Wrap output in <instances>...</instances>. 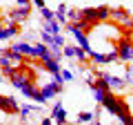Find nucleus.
<instances>
[{
	"instance_id": "f257e3e1",
	"label": "nucleus",
	"mask_w": 133,
	"mask_h": 125,
	"mask_svg": "<svg viewBox=\"0 0 133 125\" xmlns=\"http://www.w3.org/2000/svg\"><path fill=\"white\" fill-rule=\"evenodd\" d=\"M115 47H118V58L120 62H133V40L129 34H122L120 36V40L115 43Z\"/></svg>"
},
{
	"instance_id": "f03ea898",
	"label": "nucleus",
	"mask_w": 133,
	"mask_h": 125,
	"mask_svg": "<svg viewBox=\"0 0 133 125\" xmlns=\"http://www.w3.org/2000/svg\"><path fill=\"white\" fill-rule=\"evenodd\" d=\"M0 112H5V114H11V116H18L20 112V105L14 96H5V94H0Z\"/></svg>"
},
{
	"instance_id": "7ed1b4c3",
	"label": "nucleus",
	"mask_w": 133,
	"mask_h": 125,
	"mask_svg": "<svg viewBox=\"0 0 133 125\" xmlns=\"http://www.w3.org/2000/svg\"><path fill=\"white\" fill-rule=\"evenodd\" d=\"M7 14L14 18V22H18V25H22V22H27L29 20V16H31V7H18L16 5L14 9H9Z\"/></svg>"
},
{
	"instance_id": "20e7f679",
	"label": "nucleus",
	"mask_w": 133,
	"mask_h": 125,
	"mask_svg": "<svg viewBox=\"0 0 133 125\" xmlns=\"http://www.w3.org/2000/svg\"><path fill=\"white\" fill-rule=\"evenodd\" d=\"M40 92H42V96L47 98V101H53V98H56L58 94L62 92V87H60V85H56L53 81H49V83H44V85L40 87Z\"/></svg>"
},
{
	"instance_id": "39448f33",
	"label": "nucleus",
	"mask_w": 133,
	"mask_h": 125,
	"mask_svg": "<svg viewBox=\"0 0 133 125\" xmlns=\"http://www.w3.org/2000/svg\"><path fill=\"white\" fill-rule=\"evenodd\" d=\"M20 34V25H0V40H11Z\"/></svg>"
},
{
	"instance_id": "423d86ee",
	"label": "nucleus",
	"mask_w": 133,
	"mask_h": 125,
	"mask_svg": "<svg viewBox=\"0 0 133 125\" xmlns=\"http://www.w3.org/2000/svg\"><path fill=\"white\" fill-rule=\"evenodd\" d=\"M51 118L56 121V123H60V125L66 123V110H64V105H62L60 101H58L56 105L51 107Z\"/></svg>"
},
{
	"instance_id": "0eeeda50",
	"label": "nucleus",
	"mask_w": 133,
	"mask_h": 125,
	"mask_svg": "<svg viewBox=\"0 0 133 125\" xmlns=\"http://www.w3.org/2000/svg\"><path fill=\"white\" fill-rule=\"evenodd\" d=\"M38 112H42V107H36L33 103H24V105H20V112H18V116L22 121H27L31 114H38Z\"/></svg>"
},
{
	"instance_id": "6e6552de",
	"label": "nucleus",
	"mask_w": 133,
	"mask_h": 125,
	"mask_svg": "<svg viewBox=\"0 0 133 125\" xmlns=\"http://www.w3.org/2000/svg\"><path fill=\"white\" fill-rule=\"evenodd\" d=\"M42 29H47L49 34H53V36L62 34V25L58 22L56 18H53V20H42Z\"/></svg>"
},
{
	"instance_id": "1a4fd4ad",
	"label": "nucleus",
	"mask_w": 133,
	"mask_h": 125,
	"mask_svg": "<svg viewBox=\"0 0 133 125\" xmlns=\"http://www.w3.org/2000/svg\"><path fill=\"white\" fill-rule=\"evenodd\" d=\"M100 107H102V105H100ZM100 107H98V112H100ZM98 112H80V114H78V121H80V123H98V121H100Z\"/></svg>"
},
{
	"instance_id": "9d476101",
	"label": "nucleus",
	"mask_w": 133,
	"mask_h": 125,
	"mask_svg": "<svg viewBox=\"0 0 133 125\" xmlns=\"http://www.w3.org/2000/svg\"><path fill=\"white\" fill-rule=\"evenodd\" d=\"M66 11H69V7L64 5V2H60V5H58V9H56V20L60 25H66L69 22V18H66Z\"/></svg>"
},
{
	"instance_id": "9b49d317",
	"label": "nucleus",
	"mask_w": 133,
	"mask_h": 125,
	"mask_svg": "<svg viewBox=\"0 0 133 125\" xmlns=\"http://www.w3.org/2000/svg\"><path fill=\"white\" fill-rule=\"evenodd\" d=\"M95 11H98V20H100V22H109V16H111V7L109 5L95 7Z\"/></svg>"
},
{
	"instance_id": "f8f14e48",
	"label": "nucleus",
	"mask_w": 133,
	"mask_h": 125,
	"mask_svg": "<svg viewBox=\"0 0 133 125\" xmlns=\"http://www.w3.org/2000/svg\"><path fill=\"white\" fill-rule=\"evenodd\" d=\"M40 18H42V20H53V18H56V11L42 7V9H40Z\"/></svg>"
},
{
	"instance_id": "ddd939ff",
	"label": "nucleus",
	"mask_w": 133,
	"mask_h": 125,
	"mask_svg": "<svg viewBox=\"0 0 133 125\" xmlns=\"http://www.w3.org/2000/svg\"><path fill=\"white\" fill-rule=\"evenodd\" d=\"M40 40H42V43H47V45H51V43H53V34H49L47 29L40 27Z\"/></svg>"
},
{
	"instance_id": "4468645a",
	"label": "nucleus",
	"mask_w": 133,
	"mask_h": 125,
	"mask_svg": "<svg viewBox=\"0 0 133 125\" xmlns=\"http://www.w3.org/2000/svg\"><path fill=\"white\" fill-rule=\"evenodd\" d=\"M62 78H64V83H71L73 78H76V74H73V69H62Z\"/></svg>"
},
{
	"instance_id": "2eb2a0df",
	"label": "nucleus",
	"mask_w": 133,
	"mask_h": 125,
	"mask_svg": "<svg viewBox=\"0 0 133 125\" xmlns=\"http://www.w3.org/2000/svg\"><path fill=\"white\" fill-rule=\"evenodd\" d=\"M33 38H36V34H33V31H24V34H22V40H27V43H31Z\"/></svg>"
},
{
	"instance_id": "dca6fc26",
	"label": "nucleus",
	"mask_w": 133,
	"mask_h": 125,
	"mask_svg": "<svg viewBox=\"0 0 133 125\" xmlns=\"http://www.w3.org/2000/svg\"><path fill=\"white\" fill-rule=\"evenodd\" d=\"M44 2H47V0H31V5H33V7H38V9H42Z\"/></svg>"
},
{
	"instance_id": "f3484780",
	"label": "nucleus",
	"mask_w": 133,
	"mask_h": 125,
	"mask_svg": "<svg viewBox=\"0 0 133 125\" xmlns=\"http://www.w3.org/2000/svg\"><path fill=\"white\" fill-rule=\"evenodd\" d=\"M18 7H31V0H16Z\"/></svg>"
},
{
	"instance_id": "a211bd4d",
	"label": "nucleus",
	"mask_w": 133,
	"mask_h": 125,
	"mask_svg": "<svg viewBox=\"0 0 133 125\" xmlns=\"http://www.w3.org/2000/svg\"><path fill=\"white\" fill-rule=\"evenodd\" d=\"M40 123H42V125H51L53 118H51V116H44V118H40Z\"/></svg>"
},
{
	"instance_id": "6ab92c4d",
	"label": "nucleus",
	"mask_w": 133,
	"mask_h": 125,
	"mask_svg": "<svg viewBox=\"0 0 133 125\" xmlns=\"http://www.w3.org/2000/svg\"><path fill=\"white\" fill-rule=\"evenodd\" d=\"M127 103H129V107H131V112H133V96H129V98H127Z\"/></svg>"
}]
</instances>
